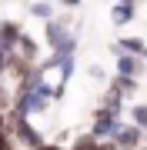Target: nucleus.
Returning <instances> with one entry per match:
<instances>
[{
  "mask_svg": "<svg viewBox=\"0 0 147 150\" xmlns=\"http://www.w3.org/2000/svg\"><path fill=\"white\" fill-rule=\"evenodd\" d=\"M40 150H67V147H60V144H50V140H47V144L40 147Z\"/></svg>",
  "mask_w": 147,
  "mask_h": 150,
  "instance_id": "6ab92c4d",
  "label": "nucleus"
},
{
  "mask_svg": "<svg viewBox=\"0 0 147 150\" xmlns=\"http://www.w3.org/2000/svg\"><path fill=\"white\" fill-rule=\"evenodd\" d=\"M0 130H7V113L0 110Z\"/></svg>",
  "mask_w": 147,
  "mask_h": 150,
  "instance_id": "aec40b11",
  "label": "nucleus"
},
{
  "mask_svg": "<svg viewBox=\"0 0 147 150\" xmlns=\"http://www.w3.org/2000/svg\"><path fill=\"white\" fill-rule=\"evenodd\" d=\"M27 13H30V17H37V20H44V23L57 17L54 4H27Z\"/></svg>",
  "mask_w": 147,
  "mask_h": 150,
  "instance_id": "ddd939ff",
  "label": "nucleus"
},
{
  "mask_svg": "<svg viewBox=\"0 0 147 150\" xmlns=\"http://www.w3.org/2000/svg\"><path fill=\"white\" fill-rule=\"evenodd\" d=\"M20 33H23V23H20V20H0V47L13 54Z\"/></svg>",
  "mask_w": 147,
  "mask_h": 150,
  "instance_id": "1a4fd4ad",
  "label": "nucleus"
},
{
  "mask_svg": "<svg viewBox=\"0 0 147 150\" xmlns=\"http://www.w3.org/2000/svg\"><path fill=\"white\" fill-rule=\"evenodd\" d=\"M94 150H117V147H114V140H104V144H97Z\"/></svg>",
  "mask_w": 147,
  "mask_h": 150,
  "instance_id": "a211bd4d",
  "label": "nucleus"
},
{
  "mask_svg": "<svg viewBox=\"0 0 147 150\" xmlns=\"http://www.w3.org/2000/svg\"><path fill=\"white\" fill-rule=\"evenodd\" d=\"M44 40L54 57H74L77 43H80V27L70 17H54V20L44 23Z\"/></svg>",
  "mask_w": 147,
  "mask_h": 150,
  "instance_id": "f257e3e1",
  "label": "nucleus"
},
{
  "mask_svg": "<svg viewBox=\"0 0 147 150\" xmlns=\"http://www.w3.org/2000/svg\"><path fill=\"white\" fill-rule=\"evenodd\" d=\"M144 140H147V134H141V130L131 127L127 120L117 123V134H114V147H117V150H137Z\"/></svg>",
  "mask_w": 147,
  "mask_h": 150,
  "instance_id": "20e7f679",
  "label": "nucleus"
},
{
  "mask_svg": "<svg viewBox=\"0 0 147 150\" xmlns=\"http://www.w3.org/2000/svg\"><path fill=\"white\" fill-rule=\"evenodd\" d=\"M13 57H20L23 64H30V67H37L40 64V43H37V37H30V33L23 30L20 40H17V47H13Z\"/></svg>",
  "mask_w": 147,
  "mask_h": 150,
  "instance_id": "39448f33",
  "label": "nucleus"
},
{
  "mask_svg": "<svg viewBox=\"0 0 147 150\" xmlns=\"http://www.w3.org/2000/svg\"><path fill=\"white\" fill-rule=\"evenodd\" d=\"M107 83L114 87V90L124 97V100H134V97H137V90H141V80H127V77H117V74L110 77Z\"/></svg>",
  "mask_w": 147,
  "mask_h": 150,
  "instance_id": "9b49d317",
  "label": "nucleus"
},
{
  "mask_svg": "<svg viewBox=\"0 0 147 150\" xmlns=\"http://www.w3.org/2000/svg\"><path fill=\"white\" fill-rule=\"evenodd\" d=\"M141 7L134 4V0H117V4H110V23L114 27H127V23H134V17Z\"/></svg>",
  "mask_w": 147,
  "mask_h": 150,
  "instance_id": "0eeeda50",
  "label": "nucleus"
},
{
  "mask_svg": "<svg viewBox=\"0 0 147 150\" xmlns=\"http://www.w3.org/2000/svg\"><path fill=\"white\" fill-rule=\"evenodd\" d=\"M87 74L94 77V80H107V70H104L100 64H90V67H87Z\"/></svg>",
  "mask_w": 147,
  "mask_h": 150,
  "instance_id": "2eb2a0df",
  "label": "nucleus"
},
{
  "mask_svg": "<svg viewBox=\"0 0 147 150\" xmlns=\"http://www.w3.org/2000/svg\"><path fill=\"white\" fill-rule=\"evenodd\" d=\"M137 150H147V144H141V147H137Z\"/></svg>",
  "mask_w": 147,
  "mask_h": 150,
  "instance_id": "4be33fe9",
  "label": "nucleus"
},
{
  "mask_svg": "<svg viewBox=\"0 0 147 150\" xmlns=\"http://www.w3.org/2000/svg\"><path fill=\"white\" fill-rule=\"evenodd\" d=\"M0 150H17V144L10 140V134H7V130H0Z\"/></svg>",
  "mask_w": 147,
  "mask_h": 150,
  "instance_id": "dca6fc26",
  "label": "nucleus"
},
{
  "mask_svg": "<svg viewBox=\"0 0 147 150\" xmlns=\"http://www.w3.org/2000/svg\"><path fill=\"white\" fill-rule=\"evenodd\" d=\"M7 134H10V140L17 144V150H40L47 144V137L40 134L27 117H17V113H7Z\"/></svg>",
  "mask_w": 147,
  "mask_h": 150,
  "instance_id": "f03ea898",
  "label": "nucleus"
},
{
  "mask_svg": "<svg viewBox=\"0 0 147 150\" xmlns=\"http://www.w3.org/2000/svg\"><path fill=\"white\" fill-rule=\"evenodd\" d=\"M7 60H10V50L0 47V80H4V74H7Z\"/></svg>",
  "mask_w": 147,
  "mask_h": 150,
  "instance_id": "f3484780",
  "label": "nucleus"
},
{
  "mask_svg": "<svg viewBox=\"0 0 147 150\" xmlns=\"http://www.w3.org/2000/svg\"><path fill=\"white\" fill-rule=\"evenodd\" d=\"M141 57H144V64H147V50H144V54H141Z\"/></svg>",
  "mask_w": 147,
  "mask_h": 150,
  "instance_id": "412c9836",
  "label": "nucleus"
},
{
  "mask_svg": "<svg viewBox=\"0 0 147 150\" xmlns=\"http://www.w3.org/2000/svg\"><path fill=\"white\" fill-rule=\"evenodd\" d=\"M144 50H147V40L134 33V37H120L114 47H110V54H114V57H120V54H127V57H141Z\"/></svg>",
  "mask_w": 147,
  "mask_h": 150,
  "instance_id": "6e6552de",
  "label": "nucleus"
},
{
  "mask_svg": "<svg viewBox=\"0 0 147 150\" xmlns=\"http://www.w3.org/2000/svg\"><path fill=\"white\" fill-rule=\"evenodd\" d=\"M117 77H127V80L147 77V64H144V57H127V54H120V57H117Z\"/></svg>",
  "mask_w": 147,
  "mask_h": 150,
  "instance_id": "423d86ee",
  "label": "nucleus"
},
{
  "mask_svg": "<svg viewBox=\"0 0 147 150\" xmlns=\"http://www.w3.org/2000/svg\"><path fill=\"white\" fill-rule=\"evenodd\" d=\"M94 147H97V140H94L87 130H84V134H77V137H74V144L67 147V150H94Z\"/></svg>",
  "mask_w": 147,
  "mask_h": 150,
  "instance_id": "4468645a",
  "label": "nucleus"
},
{
  "mask_svg": "<svg viewBox=\"0 0 147 150\" xmlns=\"http://www.w3.org/2000/svg\"><path fill=\"white\" fill-rule=\"evenodd\" d=\"M117 123H120V117H114V113H107V110H94V123H90V130L87 134L97 140V144H104V140H114V134H117Z\"/></svg>",
  "mask_w": 147,
  "mask_h": 150,
  "instance_id": "7ed1b4c3",
  "label": "nucleus"
},
{
  "mask_svg": "<svg viewBox=\"0 0 147 150\" xmlns=\"http://www.w3.org/2000/svg\"><path fill=\"white\" fill-rule=\"evenodd\" d=\"M124 107H127V100L107 83V93L100 97V110H107V113H114V117H120V113H124Z\"/></svg>",
  "mask_w": 147,
  "mask_h": 150,
  "instance_id": "9d476101",
  "label": "nucleus"
},
{
  "mask_svg": "<svg viewBox=\"0 0 147 150\" xmlns=\"http://www.w3.org/2000/svg\"><path fill=\"white\" fill-rule=\"evenodd\" d=\"M127 123L147 134V103H127Z\"/></svg>",
  "mask_w": 147,
  "mask_h": 150,
  "instance_id": "f8f14e48",
  "label": "nucleus"
}]
</instances>
